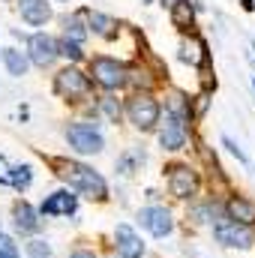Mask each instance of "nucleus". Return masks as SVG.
<instances>
[{"label": "nucleus", "instance_id": "nucleus-10", "mask_svg": "<svg viewBox=\"0 0 255 258\" xmlns=\"http://www.w3.org/2000/svg\"><path fill=\"white\" fill-rule=\"evenodd\" d=\"M186 135H189L186 117H177V114L165 111V126L159 129V144H162V150H180V147L186 144Z\"/></svg>", "mask_w": 255, "mask_h": 258}, {"label": "nucleus", "instance_id": "nucleus-20", "mask_svg": "<svg viewBox=\"0 0 255 258\" xmlns=\"http://www.w3.org/2000/svg\"><path fill=\"white\" fill-rule=\"evenodd\" d=\"M30 180H33V174H30V165H12L9 168V183L15 186V189H27L30 186Z\"/></svg>", "mask_w": 255, "mask_h": 258}, {"label": "nucleus", "instance_id": "nucleus-12", "mask_svg": "<svg viewBox=\"0 0 255 258\" xmlns=\"http://www.w3.org/2000/svg\"><path fill=\"white\" fill-rule=\"evenodd\" d=\"M114 240H117V255L120 258H141L144 255L141 237L135 234V228L126 225V222H120V225L114 228Z\"/></svg>", "mask_w": 255, "mask_h": 258}, {"label": "nucleus", "instance_id": "nucleus-30", "mask_svg": "<svg viewBox=\"0 0 255 258\" xmlns=\"http://www.w3.org/2000/svg\"><path fill=\"white\" fill-rule=\"evenodd\" d=\"M252 87H255V78H252Z\"/></svg>", "mask_w": 255, "mask_h": 258}, {"label": "nucleus", "instance_id": "nucleus-29", "mask_svg": "<svg viewBox=\"0 0 255 258\" xmlns=\"http://www.w3.org/2000/svg\"><path fill=\"white\" fill-rule=\"evenodd\" d=\"M144 3H153V0H144Z\"/></svg>", "mask_w": 255, "mask_h": 258}, {"label": "nucleus", "instance_id": "nucleus-8", "mask_svg": "<svg viewBox=\"0 0 255 258\" xmlns=\"http://www.w3.org/2000/svg\"><path fill=\"white\" fill-rule=\"evenodd\" d=\"M138 222H141V228H147L153 237H168V234L174 231L171 210H168V207H159V204L141 207V210H138Z\"/></svg>", "mask_w": 255, "mask_h": 258}, {"label": "nucleus", "instance_id": "nucleus-9", "mask_svg": "<svg viewBox=\"0 0 255 258\" xmlns=\"http://www.w3.org/2000/svg\"><path fill=\"white\" fill-rule=\"evenodd\" d=\"M60 54H57V39H51L48 33H33V36H27V60L36 66H51L57 60Z\"/></svg>", "mask_w": 255, "mask_h": 258}, {"label": "nucleus", "instance_id": "nucleus-23", "mask_svg": "<svg viewBox=\"0 0 255 258\" xmlns=\"http://www.w3.org/2000/svg\"><path fill=\"white\" fill-rule=\"evenodd\" d=\"M0 258H21V255H18L15 240H12L9 234H3V231H0Z\"/></svg>", "mask_w": 255, "mask_h": 258}, {"label": "nucleus", "instance_id": "nucleus-15", "mask_svg": "<svg viewBox=\"0 0 255 258\" xmlns=\"http://www.w3.org/2000/svg\"><path fill=\"white\" fill-rule=\"evenodd\" d=\"M18 12L30 27H42L51 18V6L45 0H18Z\"/></svg>", "mask_w": 255, "mask_h": 258}, {"label": "nucleus", "instance_id": "nucleus-7", "mask_svg": "<svg viewBox=\"0 0 255 258\" xmlns=\"http://www.w3.org/2000/svg\"><path fill=\"white\" fill-rule=\"evenodd\" d=\"M165 171H168V189H171L174 198H192L198 192V174L192 171L186 162H174Z\"/></svg>", "mask_w": 255, "mask_h": 258}, {"label": "nucleus", "instance_id": "nucleus-24", "mask_svg": "<svg viewBox=\"0 0 255 258\" xmlns=\"http://www.w3.org/2000/svg\"><path fill=\"white\" fill-rule=\"evenodd\" d=\"M198 51H204V45L201 42H183V48H180V57L183 60H189V63H198Z\"/></svg>", "mask_w": 255, "mask_h": 258}, {"label": "nucleus", "instance_id": "nucleus-11", "mask_svg": "<svg viewBox=\"0 0 255 258\" xmlns=\"http://www.w3.org/2000/svg\"><path fill=\"white\" fill-rule=\"evenodd\" d=\"M75 207H78V198L69 189H57L39 204V216H72Z\"/></svg>", "mask_w": 255, "mask_h": 258}, {"label": "nucleus", "instance_id": "nucleus-14", "mask_svg": "<svg viewBox=\"0 0 255 258\" xmlns=\"http://www.w3.org/2000/svg\"><path fill=\"white\" fill-rule=\"evenodd\" d=\"M225 219L237 222V225H246L252 228L255 225V201L243 198V195H231L228 204H225Z\"/></svg>", "mask_w": 255, "mask_h": 258}, {"label": "nucleus", "instance_id": "nucleus-31", "mask_svg": "<svg viewBox=\"0 0 255 258\" xmlns=\"http://www.w3.org/2000/svg\"><path fill=\"white\" fill-rule=\"evenodd\" d=\"M60 3H66V0H60Z\"/></svg>", "mask_w": 255, "mask_h": 258}, {"label": "nucleus", "instance_id": "nucleus-25", "mask_svg": "<svg viewBox=\"0 0 255 258\" xmlns=\"http://www.w3.org/2000/svg\"><path fill=\"white\" fill-rule=\"evenodd\" d=\"M102 111L108 114V120H114V123L120 120V102L117 99H102Z\"/></svg>", "mask_w": 255, "mask_h": 258}, {"label": "nucleus", "instance_id": "nucleus-22", "mask_svg": "<svg viewBox=\"0 0 255 258\" xmlns=\"http://www.w3.org/2000/svg\"><path fill=\"white\" fill-rule=\"evenodd\" d=\"M27 258H54V252H51V246L45 243V240H30L27 243Z\"/></svg>", "mask_w": 255, "mask_h": 258}, {"label": "nucleus", "instance_id": "nucleus-21", "mask_svg": "<svg viewBox=\"0 0 255 258\" xmlns=\"http://www.w3.org/2000/svg\"><path fill=\"white\" fill-rule=\"evenodd\" d=\"M57 54H63L66 60H81V57H84L81 45H78V42H69V39H60V42H57Z\"/></svg>", "mask_w": 255, "mask_h": 258}, {"label": "nucleus", "instance_id": "nucleus-16", "mask_svg": "<svg viewBox=\"0 0 255 258\" xmlns=\"http://www.w3.org/2000/svg\"><path fill=\"white\" fill-rule=\"evenodd\" d=\"M0 57H3V66H6V72L12 75V78H21V75H27V54L24 51H18V48H3L0 51Z\"/></svg>", "mask_w": 255, "mask_h": 258}, {"label": "nucleus", "instance_id": "nucleus-26", "mask_svg": "<svg viewBox=\"0 0 255 258\" xmlns=\"http://www.w3.org/2000/svg\"><path fill=\"white\" fill-rule=\"evenodd\" d=\"M222 144L228 147V153H234V156H237L240 162H246V153H243V150H240V147H237V144H234V141L228 138V135H222Z\"/></svg>", "mask_w": 255, "mask_h": 258}, {"label": "nucleus", "instance_id": "nucleus-2", "mask_svg": "<svg viewBox=\"0 0 255 258\" xmlns=\"http://www.w3.org/2000/svg\"><path fill=\"white\" fill-rule=\"evenodd\" d=\"M66 141L75 153H102L105 150V138L96 129V123H69L66 126Z\"/></svg>", "mask_w": 255, "mask_h": 258}, {"label": "nucleus", "instance_id": "nucleus-18", "mask_svg": "<svg viewBox=\"0 0 255 258\" xmlns=\"http://www.w3.org/2000/svg\"><path fill=\"white\" fill-rule=\"evenodd\" d=\"M60 24H63V33H66L69 42H78V45H81V42L87 39V27H84V21H81L78 15H63Z\"/></svg>", "mask_w": 255, "mask_h": 258}, {"label": "nucleus", "instance_id": "nucleus-17", "mask_svg": "<svg viewBox=\"0 0 255 258\" xmlns=\"http://www.w3.org/2000/svg\"><path fill=\"white\" fill-rule=\"evenodd\" d=\"M90 27L93 33H99L102 39H114L117 36V21L105 12H90Z\"/></svg>", "mask_w": 255, "mask_h": 258}, {"label": "nucleus", "instance_id": "nucleus-4", "mask_svg": "<svg viewBox=\"0 0 255 258\" xmlns=\"http://www.w3.org/2000/svg\"><path fill=\"white\" fill-rule=\"evenodd\" d=\"M90 75L99 87L105 90H117L126 84V66L114 57H93L90 60Z\"/></svg>", "mask_w": 255, "mask_h": 258}, {"label": "nucleus", "instance_id": "nucleus-3", "mask_svg": "<svg viewBox=\"0 0 255 258\" xmlns=\"http://www.w3.org/2000/svg\"><path fill=\"white\" fill-rule=\"evenodd\" d=\"M54 93L60 96V99H81V96H87L90 93V78L81 72V69H75V66H66L60 69L57 75H54Z\"/></svg>", "mask_w": 255, "mask_h": 258}, {"label": "nucleus", "instance_id": "nucleus-1", "mask_svg": "<svg viewBox=\"0 0 255 258\" xmlns=\"http://www.w3.org/2000/svg\"><path fill=\"white\" fill-rule=\"evenodd\" d=\"M54 168H57V177L66 180L72 189L84 192L87 198H96V201H105L108 198V183L99 171H93L90 165L84 162H72V159H54Z\"/></svg>", "mask_w": 255, "mask_h": 258}, {"label": "nucleus", "instance_id": "nucleus-27", "mask_svg": "<svg viewBox=\"0 0 255 258\" xmlns=\"http://www.w3.org/2000/svg\"><path fill=\"white\" fill-rule=\"evenodd\" d=\"M69 258H96V255H93L90 249H75V252H72Z\"/></svg>", "mask_w": 255, "mask_h": 258}, {"label": "nucleus", "instance_id": "nucleus-6", "mask_svg": "<svg viewBox=\"0 0 255 258\" xmlns=\"http://www.w3.org/2000/svg\"><path fill=\"white\" fill-rule=\"evenodd\" d=\"M213 237H216L222 246H231V249H249L255 243L252 228L237 225V222H231V219H225V216L213 225Z\"/></svg>", "mask_w": 255, "mask_h": 258}, {"label": "nucleus", "instance_id": "nucleus-5", "mask_svg": "<svg viewBox=\"0 0 255 258\" xmlns=\"http://www.w3.org/2000/svg\"><path fill=\"white\" fill-rule=\"evenodd\" d=\"M159 102L150 96V93H138V96H132L126 102V114L129 120L135 123L138 129H153L159 123Z\"/></svg>", "mask_w": 255, "mask_h": 258}, {"label": "nucleus", "instance_id": "nucleus-19", "mask_svg": "<svg viewBox=\"0 0 255 258\" xmlns=\"http://www.w3.org/2000/svg\"><path fill=\"white\" fill-rule=\"evenodd\" d=\"M192 9H201V3L189 6V0H177V6L171 9V21H174V27H192Z\"/></svg>", "mask_w": 255, "mask_h": 258}, {"label": "nucleus", "instance_id": "nucleus-28", "mask_svg": "<svg viewBox=\"0 0 255 258\" xmlns=\"http://www.w3.org/2000/svg\"><path fill=\"white\" fill-rule=\"evenodd\" d=\"M162 6H165V9H174V6H177V0H162Z\"/></svg>", "mask_w": 255, "mask_h": 258}, {"label": "nucleus", "instance_id": "nucleus-13", "mask_svg": "<svg viewBox=\"0 0 255 258\" xmlns=\"http://www.w3.org/2000/svg\"><path fill=\"white\" fill-rule=\"evenodd\" d=\"M12 222H15V231H18V234H36V231L42 228L39 210H33L27 201H15V207H12Z\"/></svg>", "mask_w": 255, "mask_h": 258}]
</instances>
